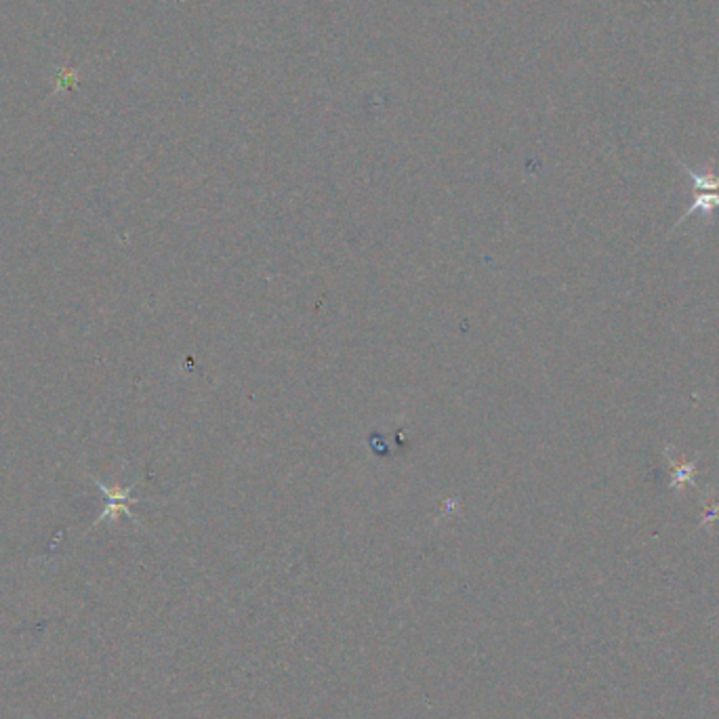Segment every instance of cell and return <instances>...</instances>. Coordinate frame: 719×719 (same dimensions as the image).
Here are the masks:
<instances>
[{"instance_id": "6da1fadb", "label": "cell", "mask_w": 719, "mask_h": 719, "mask_svg": "<svg viewBox=\"0 0 719 719\" xmlns=\"http://www.w3.org/2000/svg\"><path fill=\"white\" fill-rule=\"evenodd\" d=\"M682 169L685 175H688L692 184H694L696 198L694 203L690 205V208H685V213L682 215V219L677 221V225H682L685 219L696 213H701L704 219H711L714 211H719V173H711V171L696 173L685 165H682Z\"/></svg>"}, {"instance_id": "3957f363", "label": "cell", "mask_w": 719, "mask_h": 719, "mask_svg": "<svg viewBox=\"0 0 719 719\" xmlns=\"http://www.w3.org/2000/svg\"><path fill=\"white\" fill-rule=\"evenodd\" d=\"M694 469L696 465L694 463H682V465H675V472H674V478H671V488L675 490H684L688 484L694 482Z\"/></svg>"}, {"instance_id": "7a4b0ae2", "label": "cell", "mask_w": 719, "mask_h": 719, "mask_svg": "<svg viewBox=\"0 0 719 719\" xmlns=\"http://www.w3.org/2000/svg\"><path fill=\"white\" fill-rule=\"evenodd\" d=\"M91 482L95 484V486L104 493L105 507H104V512L97 515V520L93 522V526L89 530H95L102 522L118 520L120 515H126L129 520L137 522L135 515H133V512H131V505H135V503H141V499H135V496H133V490H135L137 484H131V486H126V488L107 486V484L99 482L97 478H93V475H91Z\"/></svg>"}]
</instances>
